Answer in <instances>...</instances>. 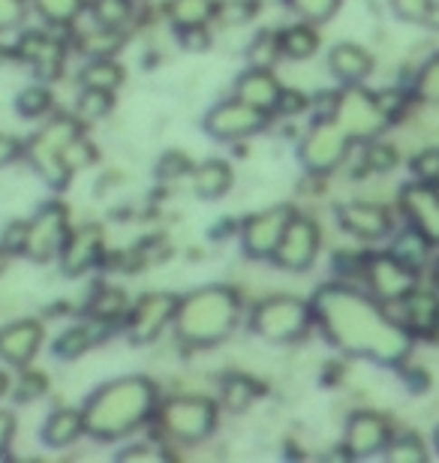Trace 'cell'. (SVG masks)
<instances>
[{"label": "cell", "instance_id": "50", "mask_svg": "<svg viewBox=\"0 0 439 463\" xmlns=\"http://www.w3.org/2000/svg\"><path fill=\"white\" fill-rule=\"evenodd\" d=\"M151 460V458H163L160 451H154V449H127V451H120V460Z\"/></svg>", "mask_w": 439, "mask_h": 463}, {"label": "cell", "instance_id": "37", "mask_svg": "<svg viewBox=\"0 0 439 463\" xmlns=\"http://www.w3.org/2000/svg\"><path fill=\"white\" fill-rule=\"evenodd\" d=\"M111 112V90L100 88H85L79 97V115L88 120H100L102 115Z\"/></svg>", "mask_w": 439, "mask_h": 463}, {"label": "cell", "instance_id": "48", "mask_svg": "<svg viewBox=\"0 0 439 463\" xmlns=\"http://www.w3.org/2000/svg\"><path fill=\"white\" fill-rule=\"evenodd\" d=\"M24 147L18 145V138H13V136H6V133H0V169H4V165H9L15 160L18 154H22Z\"/></svg>", "mask_w": 439, "mask_h": 463}, {"label": "cell", "instance_id": "29", "mask_svg": "<svg viewBox=\"0 0 439 463\" xmlns=\"http://www.w3.org/2000/svg\"><path fill=\"white\" fill-rule=\"evenodd\" d=\"M102 326V322L91 319L88 326H76L70 331H63V335L58 337V344H54V352H58L61 358H79L81 352H88L93 344H97V328Z\"/></svg>", "mask_w": 439, "mask_h": 463}, {"label": "cell", "instance_id": "11", "mask_svg": "<svg viewBox=\"0 0 439 463\" xmlns=\"http://www.w3.org/2000/svg\"><path fill=\"white\" fill-rule=\"evenodd\" d=\"M320 244H322L320 226H316L313 220L295 214L271 259H274V265L283 268V271L301 274L316 262V256H320Z\"/></svg>", "mask_w": 439, "mask_h": 463}, {"label": "cell", "instance_id": "16", "mask_svg": "<svg viewBox=\"0 0 439 463\" xmlns=\"http://www.w3.org/2000/svg\"><path fill=\"white\" fill-rule=\"evenodd\" d=\"M391 442L388 421L377 412H355L347 421V433H343V446H347L349 458H370L386 451Z\"/></svg>", "mask_w": 439, "mask_h": 463}, {"label": "cell", "instance_id": "8", "mask_svg": "<svg viewBox=\"0 0 439 463\" xmlns=\"http://www.w3.org/2000/svg\"><path fill=\"white\" fill-rule=\"evenodd\" d=\"M331 118L352 136V142H367L388 127V118L379 109L377 94H367L358 85H347V90L338 94V106H334Z\"/></svg>", "mask_w": 439, "mask_h": 463}, {"label": "cell", "instance_id": "20", "mask_svg": "<svg viewBox=\"0 0 439 463\" xmlns=\"http://www.w3.org/2000/svg\"><path fill=\"white\" fill-rule=\"evenodd\" d=\"M280 94H283V88H280V81L268 67H250L235 81V97L244 99L247 106L262 109V112H274Z\"/></svg>", "mask_w": 439, "mask_h": 463}, {"label": "cell", "instance_id": "5", "mask_svg": "<svg viewBox=\"0 0 439 463\" xmlns=\"http://www.w3.org/2000/svg\"><path fill=\"white\" fill-rule=\"evenodd\" d=\"M313 322V304L295 298V295H274V298L259 301L250 313L253 335L268 344H295L310 331Z\"/></svg>", "mask_w": 439, "mask_h": 463}, {"label": "cell", "instance_id": "44", "mask_svg": "<svg viewBox=\"0 0 439 463\" xmlns=\"http://www.w3.org/2000/svg\"><path fill=\"white\" fill-rule=\"evenodd\" d=\"M413 172L418 175V181H436L439 178V147H431V151H422L413 160Z\"/></svg>", "mask_w": 439, "mask_h": 463}, {"label": "cell", "instance_id": "45", "mask_svg": "<svg viewBox=\"0 0 439 463\" xmlns=\"http://www.w3.org/2000/svg\"><path fill=\"white\" fill-rule=\"evenodd\" d=\"M377 103L379 109L386 112V118H397L400 112H404V106H406V94L400 88H386V90H379L377 94Z\"/></svg>", "mask_w": 439, "mask_h": 463}, {"label": "cell", "instance_id": "46", "mask_svg": "<svg viewBox=\"0 0 439 463\" xmlns=\"http://www.w3.org/2000/svg\"><path fill=\"white\" fill-rule=\"evenodd\" d=\"M307 106H310V99H307L301 90H283V94H280V103H277V112L301 115Z\"/></svg>", "mask_w": 439, "mask_h": 463}, {"label": "cell", "instance_id": "14", "mask_svg": "<svg viewBox=\"0 0 439 463\" xmlns=\"http://www.w3.org/2000/svg\"><path fill=\"white\" fill-rule=\"evenodd\" d=\"M177 310V298L163 292H148L142 295L127 313V331L136 344H151L166 331V326H172Z\"/></svg>", "mask_w": 439, "mask_h": 463}, {"label": "cell", "instance_id": "9", "mask_svg": "<svg viewBox=\"0 0 439 463\" xmlns=\"http://www.w3.org/2000/svg\"><path fill=\"white\" fill-rule=\"evenodd\" d=\"M70 238V214L61 202H49L45 208L36 211L33 220H27V244L24 256L33 262H49L61 256L63 244Z\"/></svg>", "mask_w": 439, "mask_h": 463}, {"label": "cell", "instance_id": "31", "mask_svg": "<svg viewBox=\"0 0 439 463\" xmlns=\"http://www.w3.org/2000/svg\"><path fill=\"white\" fill-rule=\"evenodd\" d=\"M127 310V298L120 289H102L100 295H93L91 298V319L102 322V326H111V322H118Z\"/></svg>", "mask_w": 439, "mask_h": 463}, {"label": "cell", "instance_id": "10", "mask_svg": "<svg viewBox=\"0 0 439 463\" xmlns=\"http://www.w3.org/2000/svg\"><path fill=\"white\" fill-rule=\"evenodd\" d=\"M268 115L262 109L247 106L244 99H223L205 115V133L217 142H241L247 136H256L259 129L268 127Z\"/></svg>", "mask_w": 439, "mask_h": 463}, {"label": "cell", "instance_id": "40", "mask_svg": "<svg viewBox=\"0 0 439 463\" xmlns=\"http://www.w3.org/2000/svg\"><path fill=\"white\" fill-rule=\"evenodd\" d=\"M45 388H49V379H45L43 373H33V370H24L22 379H18V385H15V401L31 403V401H36V397L45 394Z\"/></svg>", "mask_w": 439, "mask_h": 463}, {"label": "cell", "instance_id": "4", "mask_svg": "<svg viewBox=\"0 0 439 463\" xmlns=\"http://www.w3.org/2000/svg\"><path fill=\"white\" fill-rule=\"evenodd\" d=\"M79 136H81L79 120H72L67 115H58L27 138L22 154L31 160L33 169L40 172L52 187H63L72 175L70 165H67V151Z\"/></svg>", "mask_w": 439, "mask_h": 463}, {"label": "cell", "instance_id": "15", "mask_svg": "<svg viewBox=\"0 0 439 463\" xmlns=\"http://www.w3.org/2000/svg\"><path fill=\"white\" fill-rule=\"evenodd\" d=\"M43 322L18 319L0 328V361L9 367H27L43 349Z\"/></svg>", "mask_w": 439, "mask_h": 463}, {"label": "cell", "instance_id": "6", "mask_svg": "<svg viewBox=\"0 0 439 463\" xmlns=\"http://www.w3.org/2000/svg\"><path fill=\"white\" fill-rule=\"evenodd\" d=\"M217 403L208 397L184 394L166 401L157 412V421H160L163 433H169L177 442H202L217 428Z\"/></svg>", "mask_w": 439, "mask_h": 463}, {"label": "cell", "instance_id": "33", "mask_svg": "<svg viewBox=\"0 0 439 463\" xmlns=\"http://www.w3.org/2000/svg\"><path fill=\"white\" fill-rule=\"evenodd\" d=\"M52 103H54V97H52L49 88L31 85V88H24L22 94H18L15 109H18V115H22V118L36 120V118H43V115L52 112Z\"/></svg>", "mask_w": 439, "mask_h": 463}, {"label": "cell", "instance_id": "32", "mask_svg": "<svg viewBox=\"0 0 439 463\" xmlns=\"http://www.w3.org/2000/svg\"><path fill=\"white\" fill-rule=\"evenodd\" d=\"M33 6L49 24H72L85 9V0H33Z\"/></svg>", "mask_w": 439, "mask_h": 463}, {"label": "cell", "instance_id": "53", "mask_svg": "<svg viewBox=\"0 0 439 463\" xmlns=\"http://www.w3.org/2000/svg\"><path fill=\"white\" fill-rule=\"evenodd\" d=\"M6 392H9V379H6L4 370H0V397H4Z\"/></svg>", "mask_w": 439, "mask_h": 463}, {"label": "cell", "instance_id": "21", "mask_svg": "<svg viewBox=\"0 0 439 463\" xmlns=\"http://www.w3.org/2000/svg\"><path fill=\"white\" fill-rule=\"evenodd\" d=\"M85 433H88L85 412L72 410V406L54 410L43 424V442L49 449H67V446H72V442H79Z\"/></svg>", "mask_w": 439, "mask_h": 463}, {"label": "cell", "instance_id": "54", "mask_svg": "<svg viewBox=\"0 0 439 463\" xmlns=\"http://www.w3.org/2000/svg\"><path fill=\"white\" fill-rule=\"evenodd\" d=\"M6 61H13V52H9V49H0V63H6Z\"/></svg>", "mask_w": 439, "mask_h": 463}, {"label": "cell", "instance_id": "19", "mask_svg": "<svg viewBox=\"0 0 439 463\" xmlns=\"http://www.w3.org/2000/svg\"><path fill=\"white\" fill-rule=\"evenodd\" d=\"M100 256H102V232L93 226L76 229V232H70L67 244L61 250V268H63V274L79 277L91 271V268L100 262Z\"/></svg>", "mask_w": 439, "mask_h": 463}, {"label": "cell", "instance_id": "39", "mask_svg": "<svg viewBox=\"0 0 439 463\" xmlns=\"http://www.w3.org/2000/svg\"><path fill=\"white\" fill-rule=\"evenodd\" d=\"M386 458L397 463H404V460L413 463V460H425L427 451L422 442H418V437H397L386 446Z\"/></svg>", "mask_w": 439, "mask_h": 463}, {"label": "cell", "instance_id": "35", "mask_svg": "<svg viewBox=\"0 0 439 463\" xmlns=\"http://www.w3.org/2000/svg\"><path fill=\"white\" fill-rule=\"evenodd\" d=\"M286 6L301 18V22L320 24L329 22V18L340 9V0H286Z\"/></svg>", "mask_w": 439, "mask_h": 463}, {"label": "cell", "instance_id": "43", "mask_svg": "<svg viewBox=\"0 0 439 463\" xmlns=\"http://www.w3.org/2000/svg\"><path fill=\"white\" fill-rule=\"evenodd\" d=\"M431 6H434V0H391V9H395L404 22H425Z\"/></svg>", "mask_w": 439, "mask_h": 463}, {"label": "cell", "instance_id": "17", "mask_svg": "<svg viewBox=\"0 0 439 463\" xmlns=\"http://www.w3.org/2000/svg\"><path fill=\"white\" fill-rule=\"evenodd\" d=\"M400 205L409 220V226H415L418 232H425L427 238L439 244V193L427 181L409 184L400 193Z\"/></svg>", "mask_w": 439, "mask_h": 463}, {"label": "cell", "instance_id": "55", "mask_svg": "<svg viewBox=\"0 0 439 463\" xmlns=\"http://www.w3.org/2000/svg\"><path fill=\"white\" fill-rule=\"evenodd\" d=\"M434 280H436V286H439V262H436V274H434Z\"/></svg>", "mask_w": 439, "mask_h": 463}, {"label": "cell", "instance_id": "41", "mask_svg": "<svg viewBox=\"0 0 439 463\" xmlns=\"http://www.w3.org/2000/svg\"><path fill=\"white\" fill-rule=\"evenodd\" d=\"M364 165L377 175L391 172L397 165V151L391 145H370L367 151H364Z\"/></svg>", "mask_w": 439, "mask_h": 463}, {"label": "cell", "instance_id": "3", "mask_svg": "<svg viewBox=\"0 0 439 463\" xmlns=\"http://www.w3.org/2000/svg\"><path fill=\"white\" fill-rule=\"evenodd\" d=\"M241 322V298L229 286H202L177 301L175 335L190 346H217Z\"/></svg>", "mask_w": 439, "mask_h": 463}, {"label": "cell", "instance_id": "1", "mask_svg": "<svg viewBox=\"0 0 439 463\" xmlns=\"http://www.w3.org/2000/svg\"><path fill=\"white\" fill-rule=\"evenodd\" d=\"M313 317L325 337L349 355L397 364L409 352L406 328L391 319L370 295L355 292L349 286H322L313 298Z\"/></svg>", "mask_w": 439, "mask_h": 463}, {"label": "cell", "instance_id": "25", "mask_svg": "<svg viewBox=\"0 0 439 463\" xmlns=\"http://www.w3.org/2000/svg\"><path fill=\"white\" fill-rule=\"evenodd\" d=\"M277 36H280V58L304 61V58H313L316 49H320V33L313 31L310 22L286 27V31Z\"/></svg>", "mask_w": 439, "mask_h": 463}, {"label": "cell", "instance_id": "2", "mask_svg": "<svg viewBox=\"0 0 439 463\" xmlns=\"http://www.w3.org/2000/svg\"><path fill=\"white\" fill-rule=\"evenodd\" d=\"M157 410V385L148 376H120L100 385L85 403L88 437L100 442L136 433Z\"/></svg>", "mask_w": 439, "mask_h": 463}, {"label": "cell", "instance_id": "42", "mask_svg": "<svg viewBox=\"0 0 439 463\" xmlns=\"http://www.w3.org/2000/svg\"><path fill=\"white\" fill-rule=\"evenodd\" d=\"M24 15H27L24 0H0V33L15 31L24 22Z\"/></svg>", "mask_w": 439, "mask_h": 463}, {"label": "cell", "instance_id": "49", "mask_svg": "<svg viewBox=\"0 0 439 463\" xmlns=\"http://www.w3.org/2000/svg\"><path fill=\"white\" fill-rule=\"evenodd\" d=\"M13 433H15V419L9 412L0 410V458L6 455L9 442H13Z\"/></svg>", "mask_w": 439, "mask_h": 463}, {"label": "cell", "instance_id": "12", "mask_svg": "<svg viewBox=\"0 0 439 463\" xmlns=\"http://www.w3.org/2000/svg\"><path fill=\"white\" fill-rule=\"evenodd\" d=\"M295 211L289 205H274V208H265L259 211L241 226V247H244L247 256L253 259H271L274 250L283 238L286 226L292 223Z\"/></svg>", "mask_w": 439, "mask_h": 463}, {"label": "cell", "instance_id": "7", "mask_svg": "<svg viewBox=\"0 0 439 463\" xmlns=\"http://www.w3.org/2000/svg\"><path fill=\"white\" fill-rule=\"evenodd\" d=\"M352 136L334 118H320L301 138V163L313 175H329L347 160Z\"/></svg>", "mask_w": 439, "mask_h": 463}, {"label": "cell", "instance_id": "22", "mask_svg": "<svg viewBox=\"0 0 439 463\" xmlns=\"http://www.w3.org/2000/svg\"><path fill=\"white\" fill-rule=\"evenodd\" d=\"M329 67L343 85H361V81L370 76L373 58H370L367 49H361V45L340 43V45H334L331 54H329Z\"/></svg>", "mask_w": 439, "mask_h": 463}, {"label": "cell", "instance_id": "38", "mask_svg": "<svg viewBox=\"0 0 439 463\" xmlns=\"http://www.w3.org/2000/svg\"><path fill=\"white\" fill-rule=\"evenodd\" d=\"M250 63L253 67H271L280 58V36L277 33H259L253 43H250Z\"/></svg>", "mask_w": 439, "mask_h": 463}, {"label": "cell", "instance_id": "47", "mask_svg": "<svg viewBox=\"0 0 439 463\" xmlns=\"http://www.w3.org/2000/svg\"><path fill=\"white\" fill-rule=\"evenodd\" d=\"M181 40L190 52L208 49V31H205V24L202 27H186V31H181Z\"/></svg>", "mask_w": 439, "mask_h": 463}, {"label": "cell", "instance_id": "30", "mask_svg": "<svg viewBox=\"0 0 439 463\" xmlns=\"http://www.w3.org/2000/svg\"><path fill=\"white\" fill-rule=\"evenodd\" d=\"M81 81L85 88H100V90H115L120 81H124V67L115 63L111 58H100L91 61L85 70H81Z\"/></svg>", "mask_w": 439, "mask_h": 463}, {"label": "cell", "instance_id": "51", "mask_svg": "<svg viewBox=\"0 0 439 463\" xmlns=\"http://www.w3.org/2000/svg\"><path fill=\"white\" fill-rule=\"evenodd\" d=\"M425 22L431 24V27H439V4H434V6H431V13H427Z\"/></svg>", "mask_w": 439, "mask_h": 463}, {"label": "cell", "instance_id": "18", "mask_svg": "<svg viewBox=\"0 0 439 463\" xmlns=\"http://www.w3.org/2000/svg\"><path fill=\"white\" fill-rule=\"evenodd\" d=\"M338 220L349 235L361 241H377L391 232L388 211L382 205H373V202H347V205L338 208Z\"/></svg>", "mask_w": 439, "mask_h": 463}, {"label": "cell", "instance_id": "36", "mask_svg": "<svg viewBox=\"0 0 439 463\" xmlns=\"http://www.w3.org/2000/svg\"><path fill=\"white\" fill-rule=\"evenodd\" d=\"M415 94L425 99V103L439 106V54H434L431 61L418 70L415 76Z\"/></svg>", "mask_w": 439, "mask_h": 463}, {"label": "cell", "instance_id": "34", "mask_svg": "<svg viewBox=\"0 0 439 463\" xmlns=\"http://www.w3.org/2000/svg\"><path fill=\"white\" fill-rule=\"evenodd\" d=\"M93 18H97L100 27H111V31H120L127 24V18L133 15V4L129 0H93Z\"/></svg>", "mask_w": 439, "mask_h": 463}, {"label": "cell", "instance_id": "26", "mask_svg": "<svg viewBox=\"0 0 439 463\" xmlns=\"http://www.w3.org/2000/svg\"><path fill=\"white\" fill-rule=\"evenodd\" d=\"M431 244L434 241L425 235V232H418L415 226L404 229L400 235L395 238V244H391V256H397L400 262L409 265V268H422L427 262V253H431Z\"/></svg>", "mask_w": 439, "mask_h": 463}, {"label": "cell", "instance_id": "56", "mask_svg": "<svg viewBox=\"0 0 439 463\" xmlns=\"http://www.w3.org/2000/svg\"><path fill=\"white\" fill-rule=\"evenodd\" d=\"M436 446H439V430H436Z\"/></svg>", "mask_w": 439, "mask_h": 463}, {"label": "cell", "instance_id": "23", "mask_svg": "<svg viewBox=\"0 0 439 463\" xmlns=\"http://www.w3.org/2000/svg\"><path fill=\"white\" fill-rule=\"evenodd\" d=\"M190 175H193V190L202 199H220L232 187V165L223 160H205Z\"/></svg>", "mask_w": 439, "mask_h": 463}, {"label": "cell", "instance_id": "24", "mask_svg": "<svg viewBox=\"0 0 439 463\" xmlns=\"http://www.w3.org/2000/svg\"><path fill=\"white\" fill-rule=\"evenodd\" d=\"M404 317L409 319L418 335H431L439 328V298L434 292H418L413 289L404 298Z\"/></svg>", "mask_w": 439, "mask_h": 463}, {"label": "cell", "instance_id": "27", "mask_svg": "<svg viewBox=\"0 0 439 463\" xmlns=\"http://www.w3.org/2000/svg\"><path fill=\"white\" fill-rule=\"evenodd\" d=\"M214 13H217V4H214V0H169V22L177 27V31L208 24V18Z\"/></svg>", "mask_w": 439, "mask_h": 463}, {"label": "cell", "instance_id": "28", "mask_svg": "<svg viewBox=\"0 0 439 463\" xmlns=\"http://www.w3.org/2000/svg\"><path fill=\"white\" fill-rule=\"evenodd\" d=\"M262 394V388H259V383H253L250 376H229L226 383L220 385V397H223V403L229 406L232 412H241V410H247L250 403L256 401V397Z\"/></svg>", "mask_w": 439, "mask_h": 463}, {"label": "cell", "instance_id": "52", "mask_svg": "<svg viewBox=\"0 0 439 463\" xmlns=\"http://www.w3.org/2000/svg\"><path fill=\"white\" fill-rule=\"evenodd\" d=\"M6 262H9V250H6L4 244H0V274L6 271Z\"/></svg>", "mask_w": 439, "mask_h": 463}, {"label": "cell", "instance_id": "13", "mask_svg": "<svg viewBox=\"0 0 439 463\" xmlns=\"http://www.w3.org/2000/svg\"><path fill=\"white\" fill-rule=\"evenodd\" d=\"M364 277H367L373 298H379V301H404L418 283L415 268L404 265L397 256H391V253L367 259V265H364Z\"/></svg>", "mask_w": 439, "mask_h": 463}]
</instances>
